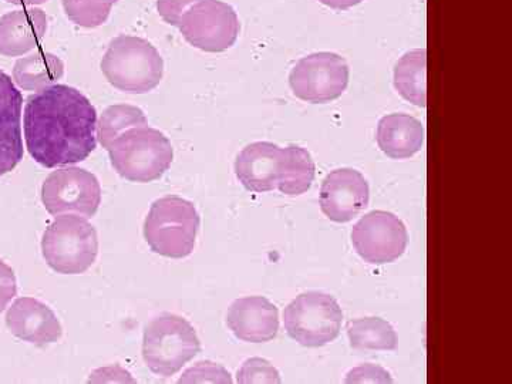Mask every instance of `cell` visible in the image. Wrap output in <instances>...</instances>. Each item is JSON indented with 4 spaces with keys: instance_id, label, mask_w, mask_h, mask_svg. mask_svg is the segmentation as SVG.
<instances>
[{
    "instance_id": "cell-6",
    "label": "cell",
    "mask_w": 512,
    "mask_h": 384,
    "mask_svg": "<svg viewBox=\"0 0 512 384\" xmlns=\"http://www.w3.org/2000/svg\"><path fill=\"white\" fill-rule=\"evenodd\" d=\"M200 350L201 342L194 326L174 313H161L144 330V362L157 376H174Z\"/></svg>"
},
{
    "instance_id": "cell-31",
    "label": "cell",
    "mask_w": 512,
    "mask_h": 384,
    "mask_svg": "<svg viewBox=\"0 0 512 384\" xmlns=\"http://www.w3.org/2000/svg\"><path fill=\"white\" fill-rule=\"evenodd\" d=\"M322 5L335 10H348L353 6L360 5L363 0H319Z\"/></svg>"
},
{
    "instance_id": "cell-27",
    "label": "cell",
    "mask_w": 512,
    "mask_h": 384,
    "mask_svg": "<svg viewBox=\"0 0 512 384\" xmlns=\"http://www.w3.org/2000/svg\"><path fill=\"white\" fill-rule=\"evenodd\" d=\"M346 383H393L392 376L383 367L366 363L350 370Z\"/></svg>"
},
{
    "instance_id": "cell-10",
    "label": "cell",
    "mask_w": 512,
    "mask_h": 384,
    "mask_svg": "<svg viewBox=\"0 0 512 384\" xmlns=\"http://www.w3.org/2000/svg\"><path fill=\"white\" fill-rule=\"evenodd\" d=\"M42 201L53 217L76 214L92 218L101 204L99 180L83 168H60L53 171L43 183Z\"/></svg>"
},
{
    "instance_id": "cell-20",
    "label": "cell",
    "mask_w": 512,
    "mask_h": 384,
    "mask_svg": "<svg viewBox=\"0 0 512 384\" xmlns=\"http://www.w3.org/2000/svg\"><path fill=\"white\" fill-rule=\"evenodd\" d=\"M315 161L306 148L289 146L282 148L279 161L278 188L288 197H298L311 190L315 181Z\"/></svg>"
},
{
    "instance_id": "cell-22",
    "label": "cell",
    "mask_w": 512,
    "mask_h": 384,
    "mask_svg": "<svg viewBox=\"0 0 512 384\" xmlns=\"http://www.w3.org/2000/svg\"><path fill=\"white\" fill-rule=\"evenodd\" d=\"M346 330L355 350H396L399 343L393 326L380 318L350 320Z\"/></svg>"
},
{
    "instance_id": "cell-14",
    "label": "cell",
    "mask_w": 512,
    "mask_h": 384,
    "mask_svg": "<svg viewBox=\"0 0 512 384\" xmlns=\"http://www.w3.org/2000/svg\"><path fill=\"white\" fill-rule=\"evenodd\" d=\"M23 96L12 77L0 70V177L23 160Z\"/></svg>"
},
{
    "instance_id": "cell-11",
    "label": "cell",
    "mask_w": 512,
    "mask_h": 384,
    "mask_svg": "<svg viewBox=\"0 0 512 384\" xmlns=\"http://www.w3.org/2000/svg\"><path fill=\"white\" fill-rule=\"evenodd\" d=\"M352 244L363 261L392 264L406 252L409 234L403 221L392 212L372 211L353 227Z\"/></svg>"
},
{
    "instance_id": "cell-19",
    "label": "cell",
    "mask_w": 512,
    "mask_h": 384,
    "mask_svg": "<svg viewBox=\"0 0 512 384\" xmlns=\"http://www.w3.org/2000/svg\"><path fill=\"white\" fill-rule=\"evenodd\" d=\"M64 76V63L53 53L37 50L20 57L13 67V82L26 92H39L53 86Z\"/></svg>"
},
{
    "instance_id": "cell-24",
    "label": "cell",
    "mask_w": 512,
    "mask_h": 384,
    "mask_svg": "<svg viewBox=\"0 0 512 384\" xmlns=\"http://www.w3.org/2000/svg\"><path fill=\"white\" fill-rule=\"evenodd\" d=\"M119 0H62L64 13L80 28L94 29L104 25L111 9Z\"/></svg>"
},
{
    "instance_id": "cell-4",
    "label": "cell",
    "mask_w": 512,
    "mask_h": 384,
    "mask_svg": "<svg viewBox=\"0 0 512 384\" xmlns=\"http://www.w3.org/2000/svg\"><path fill=\"white\" fill-rule=\"evenodd\" d=\"M200 224V214L192 202L167 195L151 205L144 222V238L156 254L183 259L194 251Z\"/></svg>"
},
{
    "instance_id": "cell-1",
    "label": "cell",
    "mask_w": 512,
    "mask_h": 384,
    "mask_svg": "<svg viewBox=\"0 0 512 384\" xmlns=\"http://www.w3.org/2000/svg\"><path fill=\"white\" fill-rule=\"evenodd\" d=\"M23 130L36 163L46 168L80 163L97 147V111L79 90L53 84L26 101Z\"/></svg>"
},
{
    "instance_id": "cell-25",
    "label": "cell",
    "mask_w": 512,
    "mask_h": 384,
    "mask_svg": "<svg viewBox=\"0 0 512 384\" xmlns=\"http://www.w3.org/2000/svg\"><path fill=\"white\" fill-rule=\"evenodd\" d=\"M237 382L241 384L281 383L282 379L278 370L268 360L252 357L238 370Z\"/></svg>"
},
{
    "instance_id": "cell-15",
    "label": "cell",
    "mask_w": 512,
    "mask_h": 384,
    "mask_svg": "<svg viewBox=\"0 0 512 384\" xmlns=\"http://www.w3.org/2000/svg\"><path fill=\"white\" fill-rule=\"evenodd\" d=\"M6 325L12 335L37 346L56 343L63 335L55 312L35 298H19L6 313Z\"/></svg>"
},
{
    "instance_id": "cell-29",
    "label": "cell",
    "mask_w": 512,
    "mask_h": 384,
    "mask_svg": "<svg viewBox=\"0 0 512 384\" xmlns=\"http://www.w3.org/2000/svg\"><path fill=\"white\" fill-rule=\"evenodd\" d=\"M16 293H18V284H16L15 272L0 259V313L8 308Z\"/></svg>"
},
{
    "instance_id": "cell-9",
    "label": "cell",
    "mask_w": 512,
    "mask_h": 384,
    "mask_svg": "<svg viewBox=\"0 0 512 384\" xmlns=\"http://www.w3.org/2000/svg\"><path fill=\"white\" fill-rule=\"evenodd\" d=\"M348 62L336 53L319 52L302 57L289 74V86L299 100L326 104L348 89Z\"/></svg>"
},
{
    "instance_id": "cell-18",
    "label": "cell",
    "mask_w": 512,
    "mask_h": 384,
    "mask_svg": "<svg viewBox=\"0 0 512 384\" xmlns=\"http://www.w3.org/2000/svg\"><path fill=\"white\" fill-rule=\"evenodd\" d=\"M377 146L392 160L416 156L424 144V127L410 114H387L380 119L376 131Z\"/></svg>"
},
{
    "instance_id": "cell-26",
    "label": "cell",
    "mask_w": 512,
    "mask_h": 384,
    "mask_svg": "<svg viewBox=\"0 0 512 384\" xmlns=\"http://www.w3.org/2000/svg\"><path fill=\"white\" fill-rule=\"evenodd\" d=\"M178 383H232V377L224 366L210 360L198 362L194 367L185 370Z\"/></svg>"
},
{
    "instance_id": "cell-7",
    "label": "cell",
    "mask_w": 512,
    "mask_h": 384,
    "mask_svg": "<svg viewBox=\"0 0 512 384\" xmlns=\"http://www.w3.org/2000/svg\"><path fill=\"white\" fill-rule=\"evenodd\" d=\"M343 312L338 301L328 293H301L285 308V330L305 348H322L338 338Z\"/></svg>"
},
{
    "instance_id": "cell-30",
    "label": "cell",
    "mask_w": 512,
    "mask_h": 384,
    "mask_svg": "<svg viewBox=\"0 0 512 384\" xmlns=\"http://www.w3.org/2000/svg\"><path fill=\"white\" fill-rule=\"evenodd\" d=\"M89 383H136L127 370L123 367L107 366L103 369H97L89 377Z\"/></svg>"
},
{
    "instance_id": "cell-32",
    "label": "cell",
    "mask_w": 512,
    "mask_h": 384,
    "mask_svg": "<svg viewBox=\"0 0 512 384\" xmlns=\"http://www.w3.org/2000/svg\"><path fill=\"white\" fill-rule=\"evenodd\" d=\"M10 5L23 6V8H33V6L43 5L47 0H5Z\"/></svg>"
},
{
    "instance_id": "cell-12",
    "label": "cell",
    "mask_w": 512,
    "mask_h": 384,
    "mask_svg": "<svg viewBox=\"0 0 512 384\" xmlns=\"http://www.w3.org/2000/svg\"><path fill=\"white\" fill-rule=\"evenodd\" d=\"M370 200L366 178L352 168H339L326 175L320 187V210L330 221L345 224L352 221Z\"/></svg>"
},
{
    "instance_id": "cell-3",
    "label": "cell",
    "mask_w": 512,
    "mask_h": 384,
    "mask_svg": "<svg viewBox=\"0 0 512 384\" xmlns=\"http://www.w3.org/2000/svg\"><path fill=\"white\" fill-rule=\"evenodd\" d=\"M107 151L114 170L131 183L160 180L174 158L171 141L160 130L148 126L124 131Z\"/></svg>"
},
{
    "instance_id": "cell-21",
    "label": "cell",
    "mask_w": 512,
    "mask_h": 384,
    "mask_svg": "<svg viewBox=\"0 0 512 384\" xmlns=\"http://www.w3.org/2000/svg\"><path fill=\"white\" fill-rule=\"evenodd\" d=\"M427 50L407 52L394 67V87L404 100L417 107L427 106Z\"/></svg>"
},
{
    "instance_id": "cell-8",
    "label": "cell",
    "mask_w": 512,
    "mask_h": 384,
    "mask_svg": "<svg viewBox=\"0 0 512 384\" xmlns=\"http://www.w3.org/2000/svg\"><path fill=\"white\" fill-rule=\"evenodd\" d=\"M181 35L195 49L221 53L231 49L241 32L237 12L222 0H200L192 5L178 25Z\"/></svg>"
},
{
    "instance_id": "cell-5",
    "label": "cell",
    "mask_w": 512,
    "mask_h": 384,
    "mask_svg": "<svg viewBox=\"0 0 512 384\" xmlns=\"http://www.w3.org/2000/svg\"><path fill=\"white\" fill-rule=\"evenodd\" d=\"M42 252L47 265L57 274H84L99 254L96 228L80 215H59L43 235Z\"/></svg>"
},
{
    "instance_id": "cell-23",
    "label": "cell",
    "mask_w": 512,
    "mask_h": 384,
    "mask_svg": "<svg viewBox=\"0 0 512 384\" xmlns=\"http://www.w3.org/2000/svg\"><path fill=\"white\" fill-rule=\"evenodd\" d=\"M148 126L146 114L130 104H114L107 107L97 121V140L109 150L111 143L130 128Z\"/></svg>"
},
{
    "instance_id": "cell-28",
    "label": "cell",
    "mask_w": 512,
    "mask_h": 384,
    "mask_svg": "<svg viewBox=\"0 0 512 384\" xmlns=\"http://www.w3.org/2000/svg\"><path fill=\"white\" fill-rule=\"evenodd\" d=\"M200 0H157L158 15L168 25L178 28L184 13Z\"/></svg>"
},
{
    "instance_id": "cell-2",
    "label": "cell",
    "mask_w": 512,
    "mask_h": 384,
    "mask_svg": "<svg viewBox=\"0 0 512 384\" xmlns=\"http://www.w3.org/2000/svg\"><path fill=\"white\" fill-rule=\"evenodd\" d=\"M101 72L120 92L146 94L163 80L164 60L156 46L143 37L121 35L107 47Z\"/></svg>"
},
{
    "instance_id": "cell-16",
    "label": "cell",
    "mask_w": 512,
    "mask_h": 384,
    "mask_svg": "<svg viewBox=\"0 0 512 384\" xmlns=\"http://www.w3.org/2000/svg\"><path fill=\"white\" fill-rule=\"evenodd\" d=\"M47 15L42 9L13 10L0 18V55L20 57L42 45Z\"/></svg>"
},
{
    "instance_id": "cell-17",
    "label": "cell",
    "mask_w": 512,
    "mask_h": 384,
    "mask_svg": "<svg viewBox=\"0 0 512 384\" xmlns=\"http://www.w3.org/2000/svg\"><path fill=\"white\" fill-rule=\"evenodd\" d=\"M282 148L268 141L249 144L235 160V174L248 191L262 194L278 185Z\"/></svg>"
},
{
    "instance_id": "cell-13",
    "label": "cell",
    "mask_w": 512,
    "mask_h": 384,
    "mask_svg": "<svg viewBox=\"0 0 512 384\" xmlns=\"http://www.w3.org/2000/svg\"><path fill=\"white\" fill-rule=\"evenodd\" d=\"M227 325L242 342H271L278 335V308L264 296L239 298L229 306Z\"/></svg>"
}]
</instances>
